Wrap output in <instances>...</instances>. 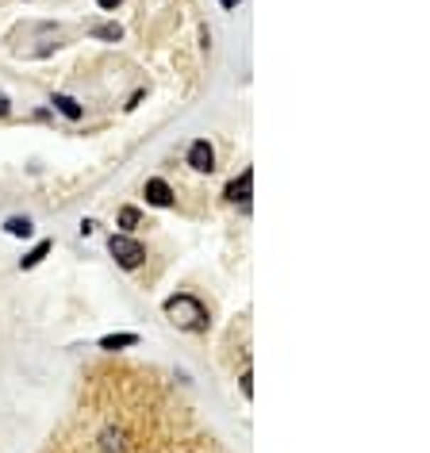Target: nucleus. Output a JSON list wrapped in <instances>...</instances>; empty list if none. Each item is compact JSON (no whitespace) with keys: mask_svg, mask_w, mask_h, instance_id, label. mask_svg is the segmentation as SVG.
Returning <instances> with one entry per match:
<instances>
[{"mask_svg":"<svg viewBox=\"0 0 430 453\" xmlns=\"http://www.w3.org/2000/svg\"><path fill=\"white\" fill-rule=\"evenodd\" d=\"M166 315L173 319V327H181V330H204L208 327V307L200 304L196 296H188V292L166 300Z\"/></svg>","mask_w":430,"mask_h":453,"instance_id":"1","label":"nucleus"},{"mask_svg":"<svg viewBox=\"0 0 430 453\" xmlns=\"http://www.w3.org/2000/svg\"><path fill=\"white\" fill-rule=\"evenodd\" d=\"M8 111H12V104H8V97L0 92V116H8Z\"/></svg>","mask_w":430,"mask_h":453,"instance_id":"13","label":"nucleus"},{"mask_svg":"<svg viewBox=\"0 0 430 453\" xmlns=\"http://www.w3.org/2000/svg\"><path fill=\"white\" fill-rule=\"evenodd\" d=\"M250 188H254V173L246 169L238 181H231L227 185V200H250Z\"/></svg>","mask_w":430,"mask_h":453,"instance_id":"5","label":"nucleus"},{"mask_svg":"<svg viewBox=\"0 0 430 453\" xmlns=\"http://www.w3.org/2000/svg\"><path fill=\"white\" fill-rule=\"evenodd\" d=\"M139 219H142L139 207H119V226H127V231H131V226H139Z\"/></svg>","mask_w":430,"mask_h":453,"instance_id":"11","label":"nucleus"},{"mask_svg":"<svg viewBox=\"0 0 430 453\" xmlns=\"http://www.w3.org/2000/svg\"><path fill=\"white\" fill-rule=\"evenodd\" d=\"M50 250H54V242H50V239H43L39 246H35V250L23 258V269H35V266H39V261L46 258V253H50Z\"/></svg>","mask_w":430,"mask_h":453,"instance_id":"9","label":"nucleus"},{"mask_svg":"<svg viewBox=\"0 0 430 453\" xmlns=\"http://www.w3.org/2000/svg\"><path fill=\"white\" fill-rule=\"evenodd\" d=\"M119 23H97L92 27V39H104V43H119Z\"/></svg>","mask_w":430,"mask_h":453,"instance_id":"10","label":"nucleus"},{"mask_svg":"<svg viewBox=\"0 0 430 453\" xmlns=\"http://www.w3.org/2000/svg\"><path fill=\"white\" fill-rule=\"evenodd\" d=\"M219 4H223V8H238V0H219Z\"/></svg>","mask_w":430,"mask_h":453,"instance_id":"14","label":"nucleus"},{"mask_svg":"<svg viewBox=\"0 0 430 453\" xmlns=\"http://www.w3.org/2000/svg\"><path fill=\"white\" fill-rule=\"evenodd\" d=\"M54 108H58L65 119H81V104L73 97H54Z\"/></svg>","mask_w":430,"mask_h":453,"instance_id":"8","label":"nucleus"},{"mask_svg":"<svg viewBox=\"0 0 430 453\" xmlns=\"http://www.w3.org/2000/svg\"><path fill=\"white\" fill-rule=\"evenodd\" d=\"M97 4L104 8V12H112V8H119V4H123V0H97Z\"/></svg>","mask_w":430,"mask_h":453,"instance_id":"12","label":"nucleus"},{"mask_svg":"<svg viewBox=\"0 0 430 453\" xmlns=\"http://www.w3.org/2000/svg\"><path fill=\"white\" fill-rule=\"evenodd\" d=\"M108 250H112V258H116L123 269H135V266H142V258H146V250H142L135 239H127V234H112Z\"/></svg>","mask_w":430,"mask_h":453,"instance_id":"2","label":"nucleus"},{"mask_svg":"<svg viewBox=\"0 0 430 453\" xmlns=\"http://www.w3.org/2000/svg\"><path fill=\"white\" fill-rule=\"evenodd\" d=\"M4 231L12 234V239H27V234H31L35 226H31V219H20V215H12V219L4 223Z\"/></svg>","mask_w":430,"mask_h":453,"instance_id":"7","label":"nucleus"},{"mask_svg":"<svg viewBox=\"0 0 430 453\" xmlns=\"http://www.w3.org/2000/svg\"><path fill=\"white\" fill-rule=\"evenodd\" d=\"M146 204L169 207V204H173V188L161 181V177H150V181H146Z\"/></svg>","mask_w":430,"mask_h":453,"instance_id":"4","label":"nucleus"},{"mask_svg":"<svg viewBox=\"0 0 430 453\" xmlns=\"http://www.w3.org/2000/svg\"><path fill=\"white\" fill-rule=\"evenodd\" d=\"M127 346H139V334H108V338H100V350H127Z\"/></svg>","mask_w":430,"mask_h":453,"instance_id":"6","label":"nucleus"},{"mask_svg":"<svg viewBox=\"0 0 430 453\" xmlns=\"http://www.w3.org/2000/svg\"><path fill=\"white\" fill-rule=\"evenodd\" d=\"M188 165H193L196 173H212L215 169V150L208 138H196V143L188 146Z\"/></svg>","mask_w":430,"mask_h":453,"instance_id":"3","label":"nucleus"}]
</instances>
